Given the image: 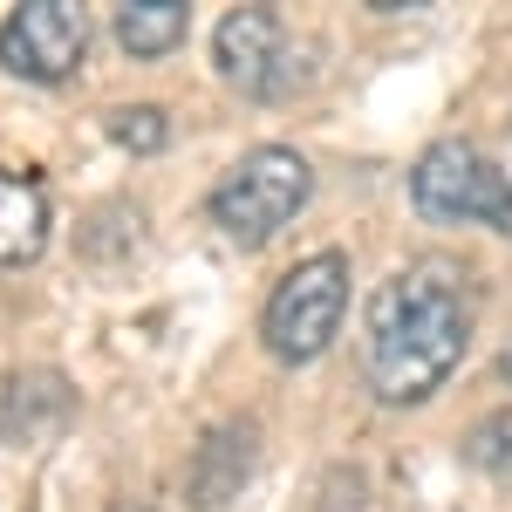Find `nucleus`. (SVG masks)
Listing matches in <instances>:
<instances>
[{"instance_id":"obj_1","label":"nucleus","mask_w":512,"mask_h":512,"mask_svg":"<svg viewBox=\"0 0 512 512\" xmlns=\"http://www.w3.org/2000/svg\"><path fill=\"white\" fill-rule=\"evenodd\" d=\"M472 335L465 274L451 260H417L369 301V383L383 403H424L458 369Z\"/></svg>"},{"instance_id":"obj_2","label":"nucleus","mask_w":512,"mask_h":512,"mask_svg":"<svg viewBox=\"0 0 512 512\" xmlns=\"http://www.w3.org/2000/svg\"><path fill=\"white\" fill-rule=\"evenodd\" d=\"M308 192H315L308 158L287 151V144H260V151H246L219 178L212 219H219V233L233 239V246H267L280 226H294V212L308 205Z\"/></svg>"},{"instance_id":"obj_3","label":"nucleus","mask_w":512,"mask_h":512,"mask_svg":"<svg viewBox=\"0 0 512 512\" xmlns=\"http://www.w3.org/2000/svg\"><path fill=\"white\" fill-rule=\"evenodd\" d=\"M410 198L431 226H465V219H485L492 233H512V178L485 158L478 144H458L444 137L431 144L417 171H410Z\"/></svg>"},{"instance_id":"obj_4","label":"nucleus","mask_w":512,"mask_h":512,"mask_svg":"<svg viewBox=\"0 0 512 512\" xmlns=\"http://www.w3.org/2000/svg\"><path fill=\"white\" fill-rule=\"evenodd\" d=\"M342 315H349V260L342 253H315V260H301L274 287V301H267V349L280 362H315L335 342Z\"/></svg>"},{"instance_id":"obj_5","label":"nucleus","mask_w":512,"mask_h":512,"mask_svg":"<svg viewBox=\"0 0 512 512\" xmlns=\"http://www.w3.org/2000/svg\"><path fill=\"white\" fill-rule=\"evenodd\" d=\"M82 14L62 0H28L0 21V62L21 82H62L82 69Z\"/></svg>"},{"instance_id":"obj_6","label":"nucleus","mask_w":512,"mask_h":512,"mask_svg":"<svg viewBox=\"0 0 512 512\" xmlns=\"http://www.w3.org/2000/svg\"><path fill=\"white\" fill-rule=\"evenodd\" d=\"M280 62V14L274 7H233L219 21V69L239 89H267Z\"/></svg>"},{"instance_id":"obj_7","label":"nucleus","mask_w":512,"mask_h":512,"mask_svg":"<svg viewBox=\"0 0 512 512\" xmlns=\"http://www.w3.org/2000/svg\"><path fill=\"white\" fill-rule=\"evenodd\" d=\"M48 246V192L0 164V267H21Z\"/></svg>"},{"instance_id":"obj_8","label":"nucleus","mask_w":512,"mask_h":512,"mask_svg":"<svg viewBox=\"0 0 512 512\" xmlns=\"http://www.w3.org/2000/svg\"><path fill=\"white\" fill-rule=\"evenodd\" d=\"M185 28H192V7L185 0H123L117 7V41L130 48V55H171L178 41H185Z\"/></svg>"},{"instance_id":"obj_9","label":"nucleus","mask_w":512,"mask_h":512,"mask_svg":"<svg viewBox=\"0 0 512 512\" xmlns=\"http://www.w3.org/2000/svg\"><path fill=\"white\" fill-rule=\"evenodd\" d=\"M465 458L492 478H512V410H492V417L478 424L472 444H465Z\"/></svg>"},{"instance_id":"obj_10","label":"nucleus","mask_w":512,"mask_h":512,"mask_svg":"<svg viewBox=\"0 0 512 512\" xmlns=\"http://www.w3.org/2000/svg\"><path fill=\"white\" fill-rule=\"evenodd\" d=\"M110 137H117L123 151H164V137H171V123H164L158 103H130L110 117Z\"/></svg>"},{"instance_id":"obj_11","label":"nucleus","mask_w":512,"mask_h":512,"mask_svg":"<svg viewBox=\"0 0 512 512\" xmlns=\"http://www.w3.org/2000/svg\"><path fill=\"white\" fill-rule=\"evenodd\" d=\"M506 376H512V349H506Z\"/></svg>"}]
</instances>
